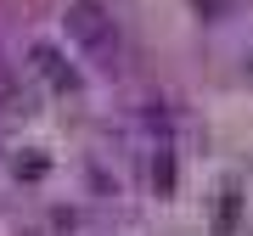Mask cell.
Here are the masks:
<instances>
[{
    "label": "cell",
    "instance_id": "1",
    "mask_svg": "<svg viewBox=\"0 0 253 236\" xmlns=\"http://www.w3.org/2000/svg\"><path fill=\"white\" fill-rule=\"evenodd\" d=\"M62 23H68V34L79 39V45L90 51V56H101V62H107V56H113V45H118V34H113V23H107V11H101L96 0H73Z\"/></svg>",
    "mask_w": 253,
    "mask_h": 236
},
{
    "label": "cell",
    "instance_id": "2",
    "mask_svg": "<svg viewBox=\"0 0 253 236\" xmlns=\"http://www.w3.org/2000/svg\"><path fill=\"white\" fill-rule=\"evenodd\" d=\"M28 68L40 73V79L51 84V90H73V84H79V73H73V62L56 45H28Z\"/></svg>",
    "mask_w": 253,
    "mask_h": 236
}]
</instances>
